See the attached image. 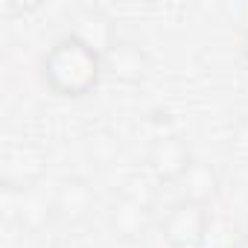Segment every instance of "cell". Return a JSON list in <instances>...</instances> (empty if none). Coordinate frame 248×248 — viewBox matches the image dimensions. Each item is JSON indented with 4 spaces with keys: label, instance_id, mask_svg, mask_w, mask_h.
<instances>
[{
    "label": "cell",
    "instance_id": "1",
    "mask_svg": "<svg viewBox=\"0 0 248 248\" xmlns=\"http://www.w3.org/2000/svg\"><path fill=\"white\" fill-rule=\"evenodd\" d=\"M41 82L50 93L62 99H82L96 91L102 82V53L91 47L88 41L64 32L59 35L38 62Z\"/></svg>",
    "mask_w": 248,
    "mask_h": 248
},
{
    "label": "cell",
    "instance_id": "2",
    "mask_svg": "<svg viewBox=\"0 0 248 248\" xmlns=\"http://www.w3.org/2000/svg\"><path fill=\"white\" fill-rule=\"evenodd\" d=\"M210 231V207L178 199L161 219V236L170 248H202Z\"/></svg>",
    "mask_w": 248,
    "mask_h": 248
},
{
    "label": "cell",
    "instance_id": "9",
    "mask_svg": "<svg viewBox=\"0 0 248 248\" xmlns=\"http://www.w3.org/2000/svg\"><path fill=\"white\" fill-rule=\"evenodd\" d=\"M184 187L181 199H190V202H199V204H213L219 190H222V181H219V172L213 164H204V161H196L193 170L178 181Z\"/></svg>",
    "mask_w": 248,
    "mask_h": 248
},
{
    "label": "cell",
    "instance_id": "8",
    "mask_svg": "<svg viewBox=\"0 0 248 248\" xmlns=\"http://www.w3.org/2000/svg\"><path fill=\"white\" fill-rule=\"evenodd\" d=\"M70 35H76V38H82V41H88L91 47H96L99 53H105L114 41H117V27H114V21L105 15V12H99V9H93V6H85V9H76L73 15H70Z\"/></svg>",
    "mask_w": 248,
    "mask_h": 248
},
{
    "label": "cell",
    "instance_id": "5",
    "mask_svg": "<svg viewBox=\"0 0 248 248\" xmlns=\"http://www.w3.org/2000/svg\"><path fill=\"white\" fill-rule=\"evenodd\" d=\"M44 170H47V155L35 143H15L6 146L3 158H0V184L9 193L30 190L41 181Z\"/></svg>",
    "mask_w": 248,
    "mask_h": 248
},
{
    "label": "cell",
    "instance_id": "6",
    "mask_svg": "<svg viewBox=\"0 0 248 248\" xmlns=\"http://www.w3.org/2000/svg\"><path fill=\"white\" fill-rule=\"evenodd\" d=\"M108 225L114 231V236L126 239V242H138L146 236L149 225H152V199L135 193L132 187H126L108 210Z\"/></svg>",
    "mask_w": 248,
    "mask_h": 248
},
{
    "label": "cell",
    "instance_id": "7",
    "mask_svg": "<svg viewBox=\"0 0 248 248\" xmlns=\"http://www.w3.org/2000/svg\"><path fill=\"white\" fill-rule=\"evenodd\" d=\"M93 204H96V193H93L91 181L70 175V178H62L56 184L53 199H50V213L67 225H79L82 219H88Z\"/></svg>",
    "mask_w": 248,
    "mask_h": 248
},
{
    "label": "cell",
    "instance_id": "10",
    "mask_svg": "<svg viewBox=\"0 0 248 248\" xmlns=\"http://www.w3.org/2000/svg\"><path fill=\"white\" fill-rule=\"evenodd\" d=\"M231 248H248V231H245V233H239V236L233 239V245H231Z\"/></svg>",
    "mask_w": 248,
    "mask_h": 248
},
{
    "label": "cell",
    "instance_id": "4",
    "mask_svg": "<svg viewBox=\"0 0 248 248\" xmlns=\"http://www.w3.org/2000/svg\"><path fill=\"white\" fill-rule=\"evenodd\" d=\"M102 70L123 85H140L152 73V56L140 41L117 35V41L102 53Z\"/></svg>",
    "mask_w": 248,
    "mask_h": 248
},
{
    "label": "cell",
    "instance_id": "11",
    "mask_svg": "<svg viewBox=\"0 0 248 248\" xmlns=\"http://www.w3.org/2000/svg\"><path fill=\"white\" fill-rule=\"evenodd\" d=\"M245 62H248V38H245Z\"/></svg>",
    "mask_w": 248,
    "mask_h": 248
},
{
    "label": "cell",
    "instance_id": "3",
    "mask_svg": "<svg viewBox=\"0 0 248 248\" xmlns=\"http://www.w3.org/2000/svg\"><path fill=\"white\" fill-rule=\"evenodd\" d=\"M196 161L199 158L193 155V146L184 135H161L149 143L146 152V167L161 184H178Z\"/></svg>",
    "mask_w": 248,
    "mask_h": 248
}]
</instances>
